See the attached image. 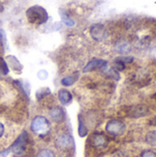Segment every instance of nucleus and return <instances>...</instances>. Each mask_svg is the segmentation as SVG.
<instances>
[{"mask_svg": "<svg viewBox=\"0 0 156 157\" xmlns=\"http://www.w3.org/2000/svg\"><path fill=\"white\" fill-rule=\"evenodd\" d=\"M126 130L125 123L119 119H112L108 121L106 125V132L112 136H120L124 133Z\"/></svg>", "mask_w": 156, "mask_h": 157, "instance_id": "nucleus-4", "label": "nucleus"}, {"mask_svg": "<svg viewBox=\"0 0 156 157\" xmlns=\"http://www.w3.org/2000/svg\"><path fill=\"white\" fill-rule=\"evenodd\" d=\"M0 45L2 47L6 46V36L3 29H0Z\"/></svg>", "mask_w": 156, "mask_h": 157, "instance_id": "nucleus-19", "label": "nucleus"}, {"mask_svg": "<svg viewBox=\"0 0 156 157\" xmlns=\"http://www.w3.org/2000/svg\"><path fill=\"white\" fill-rule=\"evenodd\" d=\"M3 10H4V6L0 3V12H3Z\"/></svg>", "mask_w": 156, "mask_h": 157, "instance_id": "nucleus-23", "label": "nucleus"}, {"mask_svg": "<svg viewBox=\"0 0 156 157\" xmlns=\"http://www.w3.org/2000/svg\"><path fill=\"white\" fill-rule=\"evenodd\" d=\"M75 80H76V77H74V75H69V76L63 78L61 83L63 86H70L74 84Z\"/></svg>", "mask_w": 156, "mask_h": 157, "instance_id": "nucleus-16", "label": "nucleus"}, {"mask_svg": "<svg viewBox=\"0 0 156 157\" xmlns=\"http://www.w3.org/2000/svg\"><path fill=\"white\" fill-rule=\"evenodd\" d=\"M49 115H50L51 119L52 120V121L57 122V123L62 122L65 119V112H64V110L62 108L58 107V106L51 108L50 109V111H49Z\"/></svg>", "mask_w": 156, "mask_h": 157, "instance_id": "nucleus-10", "label": "nucleus"}, {"mask_svg": "<svg viewBox=\"0 0 156 157\" xmlns=\"http://www.w3.org/2000/svg\"><path fill=\"white\" fill-rule=\"evenodd\" d=\"M4 132H5V127H4V125H3V123L0 121V138L3 136V134H4Z\"/></svg>", "mask_w": 156, "mask_h": 157, "instance_id": "nucleus-22", "label": "nucleus"}, {"mask_svg": "<svg viewBox=\"0 0 156 157\" xmlns=\"http://www.w3.org/2000/svg\"><path fill=\"white\" fill-rule=\"evenodd\" d=\"M36 157H55V155L50 149H42L37 154Z\"/></svg>", "mask_w": 156, "mask_h": 157, "instance_id": "nucleus-18", "label": "nucleus"}, {"mask_svg": "<svg viewBox=\"0 0 156 157\" xmlns=\"http://www.w3.org/2000/svg\"><path fill=\"white\" fill-rule=\"evenodd\" d=\"M27 18L29 23L34 25H41L47 22L49 16L45 8L40 6H33L28 8L26 12Z\"/></svg>", "mask_w": 156, "mask_h": 157, "instance_id": "nucleus-1", "label": "nucleus"}, {"mask_svg": "<svg viewBox=\"0 0 156 157\" xmlns=\"http://www.w3.org/2000/svg\"><path fill=\"white\" fill-rule=\"evenodd\" d=\"M59 13H60L61 17H62V21H63L66 26H68V27H73V26L74 25V21L68 16V14H67L63 9H61V10L59 11Z\"/></svg>", "mask_w": 156, "mask_h": 157, "instance_id": "nucleus-13", "label": "nucleus"}, {"mask_svg": "<svg viewBox=\"0 0 156 157\" xmlns=\"http://www.w3.org/2000/svg\"><path fill=\"white\" fill-rule=\"evenodd\" d=\"M78 133H79L80 137H85V136H86V135H87V133H88L87 128H86V126L85 125V123H84V121H83V120H81V118L79 119Z\"/></svg>", "mask_w": 156, "mask_h": 157, "instance_id": "nucleus-14", "label": "nucleus"}, {"mask_svg": "<svg viewBox=\"0 0 156 157\" xmlns=\"http://www.w3.org/2000/svg\"><path fill=\"white\" fill-rule=\"evenodd\" d=\"M8 72H9V68L6 62L2 57H0V75H6L8 74Z\"/></svg>", "mask_w": 156, "mask_h": 157, "instance_id": "nucleus-17", "label": "nucleus"}, {"mask_svg": "<svg viewBox=\"0 0 156 157\" xmlns=\"http://www.w3.org/2000/svg\"><path fill=\"white\" fill-rule=\"evenodd\" d=\"M30 129L36 135L44 137L51 132V123L45 117L37 116L32 120Z\"/></svg>", "mask_w": 156, "mask_h": 157, "instance_id": "nucleus-2", "label": "nucleus"}, {"mask_svg": "<svg viewBox=\"0 0 156 157\" xmlns=\"http://www.w3.org/2000/svg\"><path fill=\"white\" fill-rule=\"evenodd\" d=\"M149 109L146 105H137L131 107L128 110V115L132 118H140L143 117L148 113Z\"/></svg>", "mask_w": 156, "mask_h": 157, "instance_id": "nucleus-9", "label": "nucleus"}, {"mask_svg": "<svg viewBox=\"0 0 156 157\" xmlns=\"http://www.w3.org/2000/svg\"><path fill=\"white\" fill-rule=\"evenodd\" d=\"M90 35L94 40L101 41L108 38V30L103 24H95L90 29Z\"/></svg>", "mask_w": 156, "mask_h": 157, "instance_id": "nucleus-6", "label": "nucleus"}, {"mask_svg": "<svg viewBox=\"0 0 156 157\" xmlns=\"http://www.w3.org/2000/svg\"><path fill=\"white\" fill-rule=\"evenodd\" d=\"M9 152H10V148H9V149H6V150H5V151H3V152H1V153H0V157L6 156V155L9 154Z\"/></svg>", "mask_w": 156, "mask_h": 157, "instance_id": "nucleus-21", "label": "nucleus"}, {"mask_svg": "<svg viewBox=\"0 0 156 157\" xmlns=\"http://www.w3.org/2000/svg\"><path fill=\"white\" fill-rule=\"evenodd\" d=\"M154 124L156 125V116L154 118Z\"/></svg>", "mask_w": 156, "mask_h": 157, "instance_id": "nucleus-25", "label": "nucleus"}, {"mask_svg": "<svg viewBox=\"0 0 156 157\" xmlns=\"http://www.w3.org/2000/svg\"><path fill=\"white\" fill-rule=\"evenodd\" d=\"M141 157H156V153L154 151H144L142 153Z\"/></svg>", "mask_w": 156, "mask_h": 157, "instance_id": "nucleus-20", "label": "nucleus"}, {"mask_svg": "<svg viewBox=\"0 0 156 157\" xmlns=\"http://www.w3.org/2000/svg\"><path fill=\"white\" fill-rule=\"evenodd\" d=\"M7 65L10 66L16 72H21V70L23 69V66L21 65V63L17 61L16 57L12 55L7 56Z\"/></svg>", "mask_w": 156, "mask_h": 157, "instance_id": "nucleus-12", "label": "nucleus"}, {"mask_svg": "<svg viewBox=\"0 0 156 157\" xmlns=\"http://www.w3.org/2000/svg\"><path fill=\"white\" fill-rule=\"evenodd\" d=\"M58 98H59V100L62 105H68L73 100L72 94L66 89H61L58 92Z\"/></svg>", "mask_w": 156, "mask_h": 157, "instance_id": "nucleus-11", "label": "nucleus"}, {"mask_svg": "<svg viewBox=\"0 0 156 157\" xmlns=\"http://www.w3.org/2000/svg\"><path fill=\"white\" fill-rule=\"evenodd\" d=\"M29 136L27 132H23L13 143L10 147V151L17 156H22L29 145Z\"/></svg>", "mask_w": 156, "mask_h": 157, "instance_id": "nucleus-3", "label": "nucleus"}, {"mask_svg": "<svg viewBox=\"0 0 156 157\" xmlns=\"http://www.w3.org/2000/svg\"><path fill=\"white\" fill-rule=\"evenodd\" d=\"M56 145L60 149H68L74 145V140L71 135L63 133L56 138Z\"/></svg>", "mask_w": 156, "mask_h": 157, "instance_id": "nucleus-8", "label": "nucleus"}, {"mask_svg": "<svg viewBox=\"0 0 156 157\" xmlns=\"http://www.w3.org/2000/svg\"><path fill=\"white\" fill-rule=\"evenodd\" d=\"M88 143L90 146L95 149H104L108 145V139L104 133L95 132L89 137Z\"/></svg>", "mask_w": 156, "mask_h": 157, "instance_id": "nucleus-5", "label": "nucleus"}, {"mask_svg": "<svg viewBox=\"0 0 156 157\" xmlns=\"http://www.w3.org/2000/svg\"><path fill=\"white\" fill-rule=\"evenodd\" d=\"M154 103L156 104V94L154 96Z\"/></svg>", "mask_w": 156, "mask_h": 157, "instance_id": "nucleus-24", "label": "nucleus"}, {"mask_svg": "<svg viewBox=\"0 0 156 157\" xmlns=\"http://www.w3.org/2000/svg\"><path fill=\"white\" fill-rule=\"evenodd\" d=\"M107 61L102 60V59H94L91 60L84 68L83 72L84 73H88V72H92V71H96V70H101V69H105L107 67Z\"/></svg>", "mask_w": 156, "mask_h": 157, "instance_id": "nucleus-7", "label": "nucleus"}, {"mask_svg": "<svg viewBox=\"0 0 156 157\" xmlns=\"http://www.w3.org/2000/svg\"><path fill=\"white\" fill-rule=\"evenodd\" d=\"M146 142L151 145H156V131L149 132L145 137Z\"/></svg>", "mask_w": 156, "mask_h": 157, "instance_id": "nucleus-15", "label": "nucleus"}]
</instances>
